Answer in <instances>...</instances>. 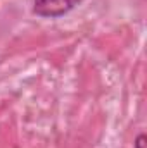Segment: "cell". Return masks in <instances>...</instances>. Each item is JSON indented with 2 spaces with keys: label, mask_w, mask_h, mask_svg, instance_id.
<instances>
[{
  "label": "cell",
  "mask_w": 147,
  "mask_h": 148,
  "mask_svg": "<svg viewBox=\"0 0 147 148\" xmlns=\"http://www.w3.org/2000/svg\"><path fill=\"white\" fill-rule=\"evenodd\" d=\"M81 0H33V12L40 17H61L73 10Z\"/></svg>",
  "instance_id": "6da1fadb"
},
{
  "label": "cell",
  "mask_w": 147,
  "mask_h": 148,
  "mask_svg": "<svg viewBox=\"0 0 147 148\" xmlns=\"http://www.w3.org/2000/svg\"><path fill=\"white\" fill-rule=\"evenodd\" d=\"M135 148H146V134H139L135 140Z\"/></svg>",
  "instance_id": "7a4b0ae2"
}]
</instances>
